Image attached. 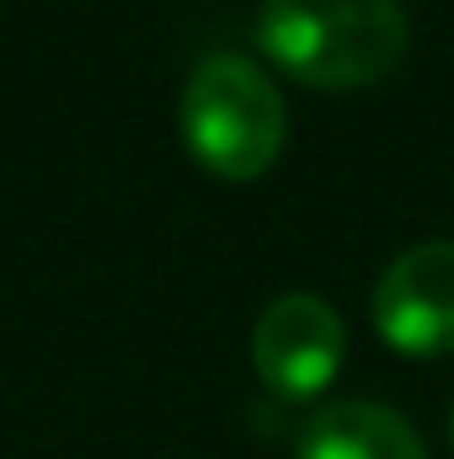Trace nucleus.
<instances>
[{
  "mask_svg": "<svg viewBox=\"0 0 454 459\" xmlns=\"http://www.w3.org/2000/svg\"><path fill=\"white\" fill-rule=\"evenodd\" d=\"M369 316H374L380 342L401 358L454 352V240L406 246L374 278Z\"/></svg>",
  "mask_w": 454,
  "mask_h": 459,
  "instance_id": "4",
  "label": "nucleus"
},
{
  "mask_svg": "<svg viewBox=\"0 0 454 459\" xmlns=\"http://www.w3.org/2000/svg\"><path fill=\"white\" fill-rule=\"evenodd\" d=\"M294 459H428V444L380 401H337L305 422Z\"/></svg>",
  "mask_w": 454,
  "mask_h": 459,
  "instance_id": "5",
  "label": "nucleus"
},
{
  "mask_svg": "<svg viewBox=\"0 0 454 459\" xmlns=\"http://www.w3.org/2000/svg\"><path fill=\"white\" fill-rule=\"evenodd\" d=\"M182 144L220 182H257L289 144V108L257 59L214 54L182 86Z\"/></svg>",
  "mask_w": 454,
  "mask_h": 459,
  "instance_id": "2",
  "label": "nucleus"
},
{
  "mask_svg": "<svg viewBox=\"0 0 454 459\" xmlns=\"http://www.w3.org/2000/svg\"><path fill=\"white\" fill-rule=\"evenodd\" d=\"M450 449H454V406H450Z\"/></svg>",
  "mask_w": 454,
  "mask_h": 459,
  "instance_id": "6",
  "label": "nucleus"
},
{
  "mask_svg": "<svg viewBox=\"0 0 454 459\" xmlns=\"http://www.w3.org/2000/svg\"><path fill=\"white\" fill-rule=\"evenodd\" d=\"M257 43L300 86L363 91L401 70L412 16L401 0H262Z\"/></svg>",
  "mask_w": 454,
  "mask_h": 459,
  "instance_id": "1",
  "label": "nucleus"
},
{
  "mask_svg": "<svg viewBox=\"0 0 454 459\" xmlns=\"http://www.w3.org/2000/svg\"><path fill=\"white\" fill-rule=\"evenodd\" d=\"M347 358V326L321 294H278L251 326V368L278 401H316Z\"/></svg>",
  "mask_w": 454,
  "mask_h": 459,
  "instance_id": "3",
  "label": "nucleus"
}]
</instances>
